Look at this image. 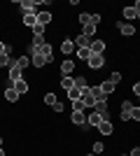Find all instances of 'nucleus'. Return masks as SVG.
<instances>
[{"label": "nucleus", "mask_w": 140, "mask_h": 156, "mask_svg": "<svg viewBox=\"0 0 140 156\" xmlns=\"http://www.w3.org/2000/svg\"><path fill=\"white\" fill-rule=\"evenodd\" d=\"M93 112H96V114H100V117H103V121H107V119H110V110H107V103H105V100H96Z\"/></svg>", "instance_id": "f257e3e1"}, {"label": "nucleus", "mask_w": 140, "mask_h": 156, "mask_svg": "<svg viewBox=\"0 0 140 156\" xmlns=\"http://www.w3.org/2000/svg\"><path fill=\"white\" fill-rule=\"evenodd\" d=\"M105 65V56L103 54H93L91 58H89V68H93V70H100Z\"/></svg>", "instance_id": "f03ea898"}, {"label": "nucleus", "mask_w": 140, "mask_h": 156, "mask_svg": "<svg viewBox=\"0 0 140 156\" xmlns=\"http://www.w3.org/2000/svg\"><path fill=\"white\" fill-rule=\"evenodd\" d=\"M21 72H23V70H21L16 63L9 65V82H12V84H14V82H19V79H23V77H21Z\"/></svg>", "instance_id": "7ed1b4c3"}, {"label": "nucleus", "mask_w": 140, "mask_h": 156, "mask_svg": "<svg viewBox=\"0 0 140 156\" xmlns=\"http://www.w3.org/2000/svg\"><path fill=\"white\" fill-rule=\"evenodd\" d=\"M61 51L66 54V56H70L73 51H77V47H75V40H63V44H61Z\"/></svg>", "instance_id": "20e7f679"}, {"label": "nucleus", "mask_w": 140, "mask_h": 156, "mask_svg": "<svg viewBox=\"0 0 140 156\" xmlns=\"http://www.w3.org/2000/svg\"><path fill=\"white\" fill-rule=\"evenodd\" d=\"M131 110H133V103H131V100H124V103H121V119H124V121L131 119Z\"/></svg>", "instance_id": "39448f33"}, {"label": "nucleus", "mask_w": 140, "mask_h": 156, "mask_svg": "<svg viewBox=\"0 0 140 156\" xmlns=\"http://www.w3.org/2000/svg\"><path fill=\"white\" fill-rule=\"evenodd\" d=\"M75 70V63L73 58H66L63 63H61V72H63V77H70V72Z\"/></svg>", "instance_id": "423d86ee"}, {"label": "nucleus", "mask_w": 140, "mask_h": 156, "mask_svg": "<svg viewBox=\"0 0 140 156\" xmlns=\"http://www.w3.org/2000/svg\"><path fill=\"white\" fill-rule=\"evenodd\" d=\"M80 100H84L87 107H89V105H96V98L91 96V86H89V89H82V98H80Z\"/></svg>", "instance_id": "0eeeda50"}, {"label": "nucleus", "mask_w": 140, "mask_h": 156, "mask_svg": "<svg viewBox=\"0 0 140 156\" xmlns=\"http://www.w3.org/2000/svg\"><path fill=\"white\" fill-rule=\"evenodd\" d=\"M35 54H40V56H45V58L49 61V63H52V58H54V51H52V47H49V44H42V47H40V49H38Z\"/></svg>", "instance_id": "6e6552de"}, {"label": "nucleus", "mask_w": 140, "mask_h": 156, "mask_svg": "<svg viewBox=\"0 0 140 156\" xmlns=\"http://www.w3.org/2000/svg\"><path fill=\"white\" fill-rule=\"evenodd\" d=\"M100 121H103V117H100V114H96V112H91V114L87 117V126H89V128H91V126H96V128H98Z\"/></svg>", "instance_id": "1a4fd4ad"}, {"label": "nucleus", "mask_w": 140, "mask_h": 156, "mask_svg": "<svg viewBox=\"0 0 140 156\" xmlns=\"http://www.w3.org/2000/svg\"><path fill=\"white\" fill-rule=\"evenodd\" d=\"M16 5L23 9V14L26 12H35V7H38V2H33V0H21V2H16Z\"/></svg>", "instance_id": "9d476101"}, {"label": "nucleus", "mask_w": 140, "mask_h": 156, "mask_svg": "<svg viewBox=\"0 0 140 156\" xmlns=\"http://www.w3.org/2000/svg\"><path fill=\"white\" fill-rule=\"evenodd\" d=\"M89 49H91V54H103L105 51V42H103V40H93Z\"/></svg>", "instance_id": "9b49d317"}, {"label": "nucleus", "mask_w": 140, "mask_h": 156, "mask_svg": "<svg viewBox=\"0 0 140 156\" xmlns=\"http://www.w3.org/2000/svg\"><path fill=\"white\" fill-rule=\"evenodd\" d=\"M75 47H77V49H84V47H91V40H89L87 35H77V37H75Z\"/></svg>", "instance_id": "f8f14e48"}, {"label": "nucleus", "mask_w": 140, "mask_h": 156, "mask_svg": "<svg viewBox=\"0 0 140 156\" xmlns=\"http://www.w3.org/2000/svg\"><path fill=\"white\" fill-rule=\"evenodd\" d=\"M14 91L19 93V96H23V93H28V84H26V79H19V82H14Z\"/></svg>", "instance_id": "ddd939ff"}, {"label": "nucleus", "mask_w": 140, "mask_h": 156, "mask_svg": "<svg viewBox=\"0 0 140 156\" xmlns=\"http://www.w3.org/2000/svg\"><path fill=\"white\" fill-rule=\"evenodd\" d=\"M23 23L33 28L35 23H38V12H26V14H23Z\"/></svg>", "instance_id": "4468645a"}, {"label": "nucleus", "mask_w": 140, "mask_h": 156, "mask_svg": "<svg viewBox=\"0 0 140 156\" xmlns=\"http://www.w3.org/2000/svg\"><path fill=\"white\" fill-rule=\"evenodd\" d=\"M98 130H100V135H112V124H110V119L107 121H100V126H98Z\"/></svg>", "instance_id": "2eb2a0df"}, {"label": "nucleus", "mask_w": 140, "mask_h": 156, "mask_svg": "<svg viewBox=\"0 0 140 156\" xmlns=\"http://www.w3.org/2000/svg\"><path fill=\"white\" fill-rule=\"evenodd\" d=\"M73 124L75 126H84L87 124V114H84V112H73Z\"/></svg>", "instance_id": "dca6fc26"}, {"label": "nucleus", "mask_w": 140, "mask_h": 156, "mask_svg": "<svg viewBox=\"0 0 140 156\" xmlns=\"http://www.w3.org/2000/svg\"><path fill=\"white\" fill-rule=\"evenodd\" d=\"M117 26H119L121 35H133L135 33V26H131V23H124V21H121V23H117Z\"/></svg>", "instance_id": "f3484780"}, {"label": "nucleus", "mask_w": 140, "mask_h": 156, "mask_svg": "<svg viewBox=\"0 0 140 156\" xmlns=\"http://www.w3.org/2000/svg\"><path fill=\"white\" fill-rule=\"evenodd\" d=\"M38 23H42V26L52 23V12H38Z\"/></svg>", "instance_id": "a211bd4d"}, {"label": "nucleus", "mask_w": 140, "mask_h": 156, "mask_svg": "<svg viewBox=\"0 0 140 156\" xmlns=\"http://www.w3.org/2000/svg\"><path fill=\"white\" fill-rule=\"evenodd\" d=\"M73 86H75V79L73 77H61V89H63V91H70Z\"/></svg>", "instance_id": "6ab92c4d"}, {"label": "nucleus", "mask_w": 140, "mask_h": 156, "mask_svg": "<svg viewBox=\"0 0 140 156\" xmlns=\"http://www.w3.org/2000/svg\"><path fill=\"white\" fill-rule=\"evenodd\" d=\"M114 89H117V86H114L112 82H107V79H105V82H103V84H100V91L105 93V96H110V93H112Z\"/></svg>", "instance_id": "aec40b11"}, {"label": "nucleus", "mask_w": 140, "mask_h": 156, "mask_svg": "<svg viewBox=\"0 0 140 156\" xmlns=\"http://www.w3.org/2000/svg\"><path fill=\"white\" fill-rule=\"evenodd\" d=\"M9 65H14V61L9 58V51H7V54H0V68H9Z\"/></svg>", "instance_id": "412c9836"}, {"label": "nucleus", "mask_w": 140, "mask_h": 156, "mask_svg": "<svg viewBox=\"0 0 140 156\" xmlns=\"http://www.w3.org/2000/svg\"><path fill=\"white\" fill-rule=\"evenodd\" d=\"M5 98L9 100V103H16V100H19V93L14 91V86H9V89L5 91Z\"/></svg>", "instance_id": "4be33fe9"}, {"label": "nucleus", "mask_w": 140, "mask_h": 156, "mask_svg": "<svg viewBox=\"0 0 140 156\" xmlns=\"http://www.w3.org/2000/svg\"><path fill=\"white\" fill-rule=\"evenodd\" d=\"M68 93V98H70V100H80L82 98V89H77V86H73V89H70V91H66Z\"/></svg>", "instance_id": "5701e85b"}, {"label": "nucleus", "mask_w": 140, "mask_h": 156, "mask_svg": "<svg viewBox=\"0 0 140 156\" xmlns=\"http://www.w3.org/2000/svg\"><path fill=\"white\" fill-rule=\"evenodd\" d=\"M124 16H126V21H133V19H138V12L133 7H124Z\"/></svg>", "instance_id": "b1692460"}, {"label": "nucleus", "mask_w": 140, "mask_h": 156, "mask_svg": "<svg viewBox=\"0 0 140 156\" xmlns=\"http://www.w3.org/2000/svg\"><path fill=\"white\" fill-rule=\"evenodd\" d=\"M77 56H80L82 61H89L93 54H91V49H89V47H84V49H77Z\"/></svg>", "instance_id": "393cba45"}, {"label": "nucleus", "mask_w": 140, "mask_h": 156, "mask_svg": "<svg viewBox=\"0 0 140 156\" xmlns=\"http://www.w3.org/2000/svg\"><path fill=\"white\" fill-rule=\"evenodd\" d=\"M47 63H49V61H47L45 56H40V54H35V56H33V65H35V68H42V65H47Z\"/></svg>", "instance_id": "a878e982"}, {"label": "nucleus", "mask_w": 140, "mask_h": 156, "mask_svg": "<svg viewBox=\"0 0 140 156\" xmlns=\"http://www.w3.org/2000/svg\"><path fill=\"white\" fill-rule=\"evenodd\" d=\"M84 110H87L84 100H73V112H84Z\"/></svg>", "instance_id": "bb28decb"}, {"label": "nucleus", "mask_w": 140, "mask_h": 156, "mask_svg": "<svg viewBox=\"0 0 140 156\" xmlns=\"http://www.w3.org/2000/svg\"><path fill=\"white\" fill-rule=\"evenodd\" d=\"M16 65L23 70V68H28V65H31V58H28V56H19V58H16Z\"/></svg>", "instance_id": "cd10ccee"}, {"label": "nucleus", "mask_w": 140, "mask_h": 156, "mask_svg": "<svg viewBox=\"0 0 140 156\" xmlns=\"http://www.w3.org/2000/svg\"><path fill=\"white\" fill-rule=\"evenodd\" d=\"M45 30H47V26H42V23H35V26H33V35H38V37H42Z\"/></svg>", "instance_id": "c85d7f7f"}, {"label": "nucleus", "mask_w": 140, "mask_h": 156, "mask_svg": "<svg viewBox=\"0 0 140 156\" xmlns=\"http://www.w3.org/2000/svg\"><path fill=\"white\" fill-rule=\"evenodd\" d=\"M75 86H77V89H89V84H87L84 77H75Z\"/></svg>", "instance_id": "c756f323"}, {"label": "nucleus", "mask_w": 140, "mask_h": 156, "mask_svg": "<svg viewBox=\"0 0 140 156\" xmlns=\"http://www.w3.org/2000/svg\"><path fill=\"white\" fill-rule=\"evenodd\" d=\"M82 35H87V37L96 35V26H91V23H89V26H84V33H82Z\"/></svg>", "instance_id": "7c9ffc66"}, {"label": "nucleus", "mask_w": 140, "mask_h": 156, "mask_svg": "<svg viewBox=\"0 0 140 156\" xmlns=\"http://www.w3.org/2000/svg\"><path fill=\"white\" fill-rule=\"evenodd\" d=\"M80 23L82 26H89L91 23V14H80Z\"/></svg>", "instance_id": "2f4dec72"}, {"label": "nucleus", "mask_w": 140, "mask_h": 156, "mask_svg": "<svg viewBox=\"0 0 140 156\" xmlns=\"http://www.w3.org/2000/svg\"><path fill=\"white\" fill-rule=\"evenodd\" d=\"M110 82H112V84L117 86V84L121 82V72H112V75H110Z\"/></svg>", "instance_id": "473e14b6"}, {"label": "nucleus", "mask_w": 140, "mask_h": 156, "mask_svg": "<svg viewBox=\"0 0 140 156\" xmlns=\"http://www.w3.org/2000/svg\"><path fill=\"white\" fill-rule=\"evenodd\" d=\"M103 149H105L103 142H93V154H103Z\"/></svg>", "instance_id": "72a5a7b5"}, {"label": "nucleus", "mask_w": 140, "mask_h": 156, "mask_svg": "<svg viewBox=\"0 0 140 156\" xmlns=\"http://www.w3.org/2000/svg\"><path fill=\"white\" fill-rule=\"evenodd\" d=\"M131 119H133V121H140V107H133V110H131Z\"/></svg>", "instance_id": "f704fd0d"}, {"label": "nucleus", "mask_w": 140, "mask_h": 156, "mask_svg": "<svg viewBox=\"0 0 140 156\" xmlns=\"http://www.w3.org/2000/svg\"><path fill=\"white\" fill-rule=\"evenodd\" d=\"M45 103L47 105H54V103H56V96H54V93H47V96H45Z\"/></svg>", "instance_id": "c9c22d12"}, {"label": "nucleus", "mask_w": 140, "mask_h": 156, "mask_svg": "<svg viewBox=\"0 0 140 156\" xmlns=\"http://www.w3.org/2000/svg\"><path fill=\"white\" fill-rule=\"evenodd\" d=\"M52 107H54V112H59V114H61L63 110H66V107H63V103H59V100H56V103H54Z\"/></svg>", "instance_id": "e433bc0d"}, {"label": "nucleus", "mask_w": 140, "mask_h": 156, "mask_svg": "<svg viewBox=\"0 0 140 156\" xmlns=\"http://www.w3.org/2000/svg\"><path fill=\"white\" fill-rule=\"evenodd\" d=\"M100 23V14H91V26H98Z\"/></svg>", "instance_id": "4c0bfd02"}, {"label": "nucleus", "mask_w": 140, "mask_h": 156, "mask_svg": "<svg viewBox=\"0 0 140 156\" xmlns=\"http://www.w3.org/2000/svg\"><path fill=\"white\" fill-rule=\"evenodd\" d=\"M133 93L140 98V82H135V84H133Z\"/></svg>", "instance_id": "58836bf2"}, {"label": "nucleus", "mask_w": 140, "mask_h": 156, "mask_svg": "<svg viewBox=\"0 0 140 156\" xmlns=\"http://www.w3.org/2000/svg\"><path fill=\"white\" fill-rule=\"evenodd\" d=\"M7 51H9V47H7L5 42H0V54H7Z\"/></svg>", "instance_id": "ea45409f"}, {"label": "nucleus", "mask_w": 140, "mask_h": 156, "mask_svg": "<svg viewBox=\"0 0 140 156\" xmlns=\"http://www.w3.org/2000/svg\"><path fill=\"white\" fill-rule=\"evenodd\" d=\"M131 156H140V147H135V149L131 151Z\"/></svg>", "instance_id": "a19ab883"}, {"label": "nucleus", "mask_w": 140, "mask_h": 156, "mask_svg": "<svg viewBox=\"0 0 140 156\" xmlns=\"http://www.w3.org/2000/svg\"><path fill=\"white\" fill-rule=\"evenodd\" d=\"M133 9H135V12H140V0H135V5H133Z\"/></svg>", "instance_id": "79ce46f5"}, {"label": "nucleus", "mask_w": 140, "mask_h": 156, "mask_svg": "<svg viewBox=\"0 0 140 156\" xmlns=\"http://www.w3.org/2000/svg\"><path fill=\"white\" fill-rule=\"evenodd\" d=\"M0 156H5V151H2V147H0Z\"/></svg>", "instance_id": "37998d69"}, {"label": "nucleus", "mask_w": 140, "mask_h": 156, "mask_svg": "<svg viewBox=\"0 0 140 156\" xmlns=\"http://www.w3.org/2000/svg\"><path fill=\"white\" fill-rule=\"evenodd\" d=\"M0 147H2V137H0Z\"/></svg>", "instance_id": "c03bdc74"}, {"label": "nucleus", "mask_w": 140, "mask_h": 156, "mask_svg": "<svg viewBox=\"0 0 140 156\" xmlns=\"http://www.w3.org/2000/svg\"><path fill=\"white\" fill-rule=\"evenodd\" d=\"M138 19H140V12H138Z\"/></svg>", "instance_id": "a18cd8bd"}, {"label": "nucleus", "mask_w": 140, "mask_h": 156, "mask_svg": "<svg viewBox=\"0 0 140 156\" xmlns=\"http://www.w3.org/2000/svg\"><path fill=\"white\" fill-rule=\"evenodd\" d=\"M89 156H96V154H89Z\"/></svg>", "instance_id": "49530a36"}, {"label": "nucleus", "mask_w": 140, "mask_h": 156, "mask_svg": "<svg viewBox=\"0 0 140 156\" xmlns=\"http://www.w3.org/2000/svg\"><path fill=\"white\" fill-rule=\"evenodd\" d=\"M124 156H131V154H124Z\"/></svg>", "instance_id": "de8ad7c7"}]
</instances>
